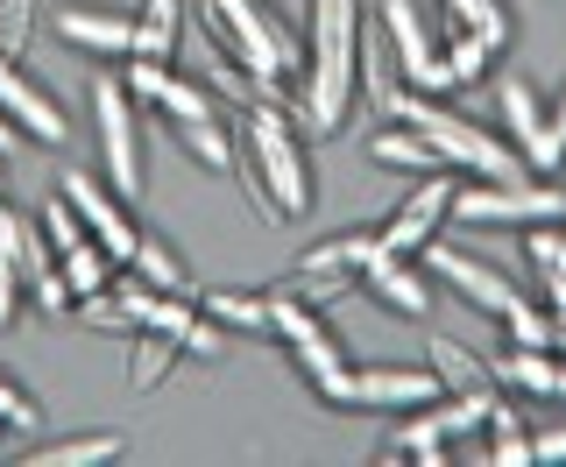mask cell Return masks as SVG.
I'll return each instance as SVG.
<instances>
[{"label":"cell","mask_w":566,"mask_h":467,"mask_svg":"<svg viewBox=\"0 0 566 467\" xmlns=\"http://www.w3.org/2000/svg\"><path fill=\"white\" fill-rule=\"evenodd\" d=\"M382 35H389V50H397V71H403V85L411 93H453V79H447V58L432 50V29H424V14L411 8V0H382Z\"/></svg>","instance_id":"10"},{"label":"cell","mask_w":566,"mask_h":467,"mask_svg":"<svg viewBox=\"0 0 566 467\" xmlns=\"http://www.w3.org/2000/svg\"><path fill=\"white\" fill-rule=\"evenodd\" d=\"M489 460L495 467H524L531 460V425L517 418V404H489Z\"/></svg>","instance_id":"28"},{"label":"cell","mask_w":566,"mask_h":467,"mask_svg":"<svg viewBox=\"0 0 566 467\" xmlns=\"http://www.w3.org/2000/svg\"><path fill=\"white\" fill-rule=\"evenodd\" d=\"M0 425H8V433H35V425H43L35 397H29V390H14L8 375H0Z\"/></svg>","instance_id":"34"},{"label":"cell","mask_w":566,"mask_h":467,"mask_svg":"<svg viewBox=\"0 0 566 467\" xmlns=\"http://www.w3.org/2000/svg\"><path fill=\"white\" fill-rule=\"evenodd\" d=\"M57 269H64L71 298H93V291H106V283H114V256H106L99 241H78V248H64V256H57Z\"/></svg>","instance_id":"29"},{"label":"cell","mask_w":566,"mask_h":467,"mask_svg":"<svg viewBox=\"0 0 566 467\" xmlns=\"http://www.w3.org/2000/svg\"><path fill=\"white\" fill-rule=\"evenodd\" d=\"M439 58H447V79H453V93H460V85H474V79L489 71L495 50H489L474 29H447V50H439Z\"/></svg>","instance_id":"30"},{"label":"cell","mask_w":566,"mask_h":467,"mask_svg":"<svg viewBox=\"0 0 566 467\" xmlns=\"http://www.w3.org/2000/svg\"><path fill=\"white\" fill-rule=\"evenodd\" d=\"M447 220L460 227H538V220H566V191L559 185H531V177H517V185H482V177H468V185H453V206Z\"/></svg>","instance_id":"5"},{"label":"cell","mask_w":566,"mask_h":467,"mask_svg":"<svg viewBox=\"0 0 566 467\" xmlns=\"http://www.w3.org/2000/svg\"><path fill=\"white\" fill-rule=\"evenodd\" d=\"M206 35H212V50H227L234 64H248L255 79H291V71H305V58H297V43H291V29L276 22L262 0H206Z\"/></svg>","instance_id":"3"},{"label":"cell","mask_w":566,"mask_h":467,"mask_svg":"<svg viewBox=\"0 0 566 467\" xmlns=\"http://www.w3.org/2000/svg\"><path fill=\"white\" fill-rule=\"evenodd\" d=\"M0 114L14 121L29 142H57L64 149V106H57V93H43V85L22 71V58H0Z\"/></svg>","instance_id":"14"},{"label":"cell","mask_w":566,"mask_h":467,"mask_svg":"<svg viewBox=\"0 0 566 467\" xmlns=\"http://www.w3.org/2000/svg\"><path fill=\"white\" fill-rule=\"evenodd\" d=\"M0 206H8V177H0Z\"/></svg>","instance_id":"41"},{"label":"cell","mask_w":566,"mask_h":467,"mask_svg":"<svg viewBox=\"0 0 566 467\" xmlns=\"http://www.w3.org/2000/svg\"><path fill=\"white\" fill-rule=\"evenodd\" d=\"M361 0H305V71H297V121L305 135H340L361 93Z\"/></svg>","instance_id":"1"},{"label":"cell","mask_w":566,"mask_h":467,"mask_svg":"<svg viewBox=\"0 0 566 467\" xmlns=\"http://www.w3.org/2000/svg\"><path fill=\"white\" fill-rule=\"evenodd\" d=\"M206 319H220L227 333H270V291H206Z\"/></svg>","instance_id":"25"},{"label":"cell","mask_w":566,"mask_h":467,"mask_svg":"<svg viewBox=\"0 0 566 467\" xmlns=\"http://www.w3.org/2000/svg\"><path fill=\"white\" fill-rule=\"evenodd\" d=\"M29 304H35L43 319H64L71 304H78V298H71V283H64V269H57V262H50L43 277H29Z\"/></svg>","instance_id":"33"},{"label":"cell","mask_w":566,"mask_h":467,"mask_svg":"<svg viewBox=\"0 0 566 467\" xmlns=\"http://www.w3.org/2000/svg\"><path fill=\"white\" fill-rule=\"evenodd\" d=\"M241 185H248V199H255L262 212V227H283V220H305L312 212V156H305V142H297V128L276 114V100H255L241 114Z\"/></svg>","instance_id":"2"},{"label":"cell","mask_w":566,"mask_h":467,"mask_svg":"<svg viewBox=\"0 0 566 467\" xmlns=\"http://www.w3.org/2000/svg\"><path fill=\"white\" fill-rule=\"evenodd\" d=\"M57 191L71 199V212H78L85 234H93V241H99L114 262H128V256H135L142 227H135V212H128V199H120L114 185H99L93 170H64V177H57Z\"/></svg>","instance_id":"8"},{"label":"cell","mask_w":566,"mask_h":467,"mask_svg":"<svg viewBox=\"0 0 566 467\" xmlns=\"http://www.w3.org/2000/svg\"><path fill=\"white\" fill-rule=\"evenodd\" d=\"M128 454V433H78V439H50V446H29V467H106Z\"/></svg>","instance_id":"20"},{"label":"cell","mask_w":566,"mask_h":467,"mask_svg":"<svg viewBox=\"0 0 566 467\" xmlns=\"http://www.w3.org/2000/svg\"><path fill=\"white\" fill-rule=\"evenodd\" d=\"M418 262L432 269V277L447 283V291H460V298H468L474 312H489V319H517L524 304H531V298H524V291H517V283H510V277H503V269H495V262L468 256V248H447V241H439V234H432V241L418 248Z\"/></svg>","instance_id":"7"},{"label":"cell","mask_w":566,"mask_h":467,"mask_svg":"<svg viewBox=\"0 0 566 467\" xmlns=\"http://www.w3.org/2000/svg\"><path fill=\"white\" fill-rule=\"evenodd\" d=\"M424 362L439 369V383H447V390H489L495 383V369L482 362V354L460 347V340H447V333H432V354H424Z\"/></svg>","instance_id":"26"},{"label":"cell","mask_w":566,"mask_h":467,"mask_svg":"<svg viewBox=\"0 0 566 467\" xmlns=\"http://www.w3.org/2000/svg\"><path fill=\"white\" fill-rule=\"evenodd\" d=\"M50 29H57L71 50H85V58H114V64H128V58H135V14H120V8L71 0V8L50 14Z\"/></svg>","instance_id":"11"},{"label":"cell","mask_w":566,"mask_h":467,"mask_svg":"<svg viewBox=\"0 0 566 467\" xmlns=\"http://www.w3.org/2000/svg\"><path fill=\"white\" fill-rule=\"evenodd\" d=\"M35 227L50 234V248H57V256H64V248H78V241H93V234H85V220L71 212L64 191H50V199H43V220H35Z\"/></svg>","instance_id":"32"},{"label":"cell","mask_w":566,"mask_h":467,"mask_svg":"<svg viewBox=\"0 0 566 467\" xmlns=\"http://www.w3.org/2000/svg\"><path fill=\"white\" fill-rule=\"evenodd\" d=\"M503 326H510V340H517V347H553V326H559V319L538 312V304H524V312L503 319Z\"/></svg>","instance_id":"35"},{"label":"cell","mask_w":566,"mask_h":467,"mask_svg":"<svg viewBox=\"0 0 566 467\" xmlns=\"http://www.w3.org/2000/svg\"><path fill=\"white\" fill-rule=\"evenodd\" d=\"M177 29H185V0H142L135 8V58L177 64Z\"/></svg>","instance_id":"22"},{"label":"cell","mask_w":566,"mask_h":467,"mask_svg":"<svg viewBox=\"0 0 566 467\" xmlns=\"http://www.w3.org/2000/svg\"><path fill=\"white\" fill-rule=\"evenodd\" d=\"M495 106H503V128H510V142H517V156L538 170V156H545V106H538V85L503 79V85H495Z\"/></svg>","instance_id":"17"},{"label":"cell","mask_w":566,"mask_h":467,"mask_svg":"<svg viewBox=\"0 0 566 467\" xmlns=\"http://www.w3.org/2000/svg\"><path fill=\"white\" fill-rule=\"evenodd\" d=\"M128 93L142 106H156L164 121H206V114H220L212 106V85H191V79H177V64H156V58H128Z\"/></svg>","instance_id":"12"},{"label":"cell","mask_w":566,"mask_h":467,"mask_svg":"<svg viewBox=\"0 0 566 467\" xmlns=\"http://www.w3.org/2000/svg\"><path fill=\"white\" fill-rule=\"evenodd\" d=\"M270 333L297 354V369L312 375V390H318L326 404L347 397V354H340V340H333V326L318 319L312 298H297L291 283H283V291H270Z\"/></svg>","instance_id":"4"},{"label":"cell","mask_w":566,"mask_h":467,"mask_svg":"<svg viewBox=\"0 0 566 467\" xmlns=\"http://www.w3.org/2000/svg\"><path fill=\"white\" fill-rule=\"evenodd\" d=\"M361 283L397 319H432V269H424L418 256H389V248H382V256L361 269Z\"/></svg>","instance_id":"15"},{"label":"cell","mask_w":566,"mask_h":467,"mask_svg":"<svg viewBox=\"0 0 566 467\" xmlns=\"http://www.w3.org/2000/svg\"><path fill=\"white\" fill-rule=\"evenodd\" d=\"M164 128L177 135V149H185L199 170H234L241 164V142L220 128V114H206V121H164Z\"/></svg>","instance_id":"21"},{"label":"cell","mask_w":566,"mask_h":467,"mask_svg":"<svg viewBox=\"0 0 566 467\" xmlns=\"http://www.w3.org/2000/svg\"><path fill=\"white\" fill-rule=\"evenodd\" d=\"M177 362H185V347H177L170 333L142 326L135 347H128V390H142V397H149V390H164V375H170Z\"/></svg>","instance_id":"24"},{"label":"cell","mask_w":566,"mask_h":467,"mask_svg":"<svg viewBox=\"0 0 566 467\" xmlns=\"http://www.w3.org/2000/svg\"><path fill=\"white\" fill-rule=\"evenodd\" d=\"M93 135H99V164H106V185L120 199H142V128H135V93L128 79L99 71L93 79Z\"/></svg>","instance_id":"6"},{"label":"cell","mask_w":566,"mask_h":467,"mask_svg":"<svg viewBox=\"0 0 566 467\" xmlns=\"http://www.w3.org/2000/svg\"><path fill=\"white\" fill-rule=\"evenodd\" d=\"M128 277H142L149 291H170V298H191V269L177 256L170 241H156V234H142L135 256H128Z\"/></svg>","instance_id":"23"},{"label":"cell","mask_w":566,"mask_h":467,"mask_svg":"<svg viewBox=\"0 0 566 467\" xmlns=\"http://www.w3.org/2000/svg\"><path fill=\"white\" fill-rule=\"evenodd\" d=\"M447 22L453 29H474L489 50H503L510 35H517V14H510L503 0H447Z\"/></svg>","instance_id":"27"},{"label":"cell","mask_w":566,"mask_h":467,"mask_svg":"<svg viewBox=\"0 0 566 467\" xmlns=\"http://www.w3.org/2000/svg\"><path fill=\"white\" fill-rule=\"evenodd\" d=\"M368 93V106H376V114L389 121L397 114V100L411 93V85H403V71H397V50H389V35L382 29H361V79H354Z\"/></svg>","instance_id":"18"},{"label":"cell","mask_w":566,"mask_h":467,"mask_svg":"<svg viewBox=\"0 0 566 467\" xmlns=\"http://www.w3.org/2000/svg\"><path fill=\"white\" fill-rule=\"evenodd\" d=\"M447 206H453V177H447V170H424L411 199H403V206L376 227L382 248H389V256H418V248L439 234V220H447Z\"/></svg>","instance_id":"13"},{"label":"cell","mask_w":566,"mask_h":467,"mask_svg":"<svg viewBox=\"0 0 566 467\" xmlns=\"http://www.w3.org/2000/svg\"><path fill=\"white\" fill-rule=\"evenodd\" d=\"M22 291H29V283H22V262L0 256V326H14V312H22Z\"/></svg>","instance_id":"37"},{"label":"cell","mask_w":566,"mask_h":467,"mask_svg":"<svg viewBox=\"0 0 566 467\" xmlns=\"http://www.w3.org/2000/svg\"><path fill=\"white\" fill-rule=\"evenodd\" d=\"M22 142H29V135H22V128H14V121H8V114H0V156H14V149H22Z\"/></svg>","instance_id":"39"},{"label":"cell","mask_w":566,"mask_h":467,"mask_svg":"<svg viewBox=\"0 0 566 467\" xmlns=\"http://www.w3.org/2000/svg\"><path fill=\"white\" fill-rule=\"evenodd\" d=\"M553 347H559V354H566V319H559V326H553Z\"/></svg>","instance_id":"40"},{"label":"cell","mask_w":566,"mask_h":467,"mask_svg":"<svg viewBox=\"0 0 566 467\" xmlns=\"http://www.w3.org/2000/svg\"><path fill=\"white\" fill-rule=\"evenodd\" d=\"M368 156H376L382 170H418V177L424 170H447V164H439V149L411 128V121H382V128L368 135Z\"/></svg>","instance_id":"19"},{"label":"cell","mask_w":566,"mask_h":467,"mask_svg":"<svg viewBox=\"0 0 566 467\" xmlns=\"http://www.w3.org/2000/svg\"><path fill=\"white\" fill-rule=\"evenodd\" d=\"M376 256H382V234H376V227H347V234L312 241L305 256L291 262V277H361Z\"/></svg>","instance_id":"16"},{"label":"cell","mask_w":566,"mask_h":467,"mask_svg":"<svg viewBox=\"0 0 566 467\" xmlns=\"http://www.w3.org/2000/svg\"><path fill=\"white\" fill-rule=\"evenodd\" d=\"M531 460H566V425H553V433H531Z\"/></svg>","instance_id":"38"},{"label":"cell","mask_w":566,"mask_h":467,"mask_svg":"<svg viewBox=\"0 0 566 467\" xmlns=\"http://www.w3.org/2000/svg\"><path fill=\"white\" fill-rule=\"evenodd\" d=\"M432 397H447V383H439V369L424 362V369H397V362H382V369H347V411H418V404H432Z\"/></svg>","instance_id":"9"},{"label":"cell","mask_w":566,"mask_h":467,"mask_svg":"<svg viewBox=\"0 0 566 467\" xmlns=\"http://www.w3.org/2000/svg\"><path fill=\"white\" fill-rule=\"evenodd\" d=\"M566 164V93H559V106L545 114V156H538V177H553Z\"/></svg>","instance_id":"36"},{"label":"cell","mask_w":566,"mask_h":467,"mask_svg":"<svg viewBox=\"0 0 566 467\" xmlns=\"http://www.w3.org/2000/svg\"><path fill=\"white\" fill-rule=\"evenodd\" d=\"M35 8H43V0H0V58H29Z\"/></svg>","instance_id":"31"}]
</instances>
